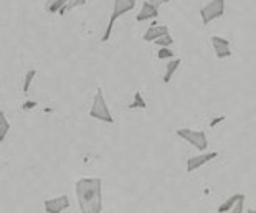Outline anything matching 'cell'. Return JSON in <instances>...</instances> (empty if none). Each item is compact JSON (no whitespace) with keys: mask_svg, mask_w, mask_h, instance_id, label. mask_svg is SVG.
<instances>
[{"mask_svg":"<svg viewBox=\"0 0 256 213\" xmlns=\"http://www.w3.org/2000/svg\"><path fill=\"white\" fill-rule=\"evenodd\" d=\"M243 205H244V195H242L238 198V202L235 204V206H233V208L230 210L232 213H243Z\"/></svg>","mask_w":256,"mask_h":213,"instance_id":"ffe728a7","label":"cell"},{"mask_svg":"<svg viewBox=\"0 0 256 213\" xmlns=\"http://www.w3.org/2000/svg\"><path fill=\"white\" fill-rule=\"evenodd\" d=\"M90 116L92 119H98V121H102V122H108V124L114 122L111 109H110V106H108L104 92H102L101 88H98L96 92H94V98H92V104H91V109H90Z\"/></svg>","mask_w":256,"mask_h":213,"instance_id":"3957f363","label":"cell"},{"mask_svg":"<svg viewBox=\"0 0 256 213\" xmlns=\"http://www.w3.org/2000/svg\"><path fill=\"white\" fill-rule=\"evenodd\" d=\"M66 2L68 0H50V2L46 4V12L48 14H58L60 10L66 5Z\"/></svg>","mask_w":256,"mask_h":213,"instance_id":"9a60e30c","label":"cell"},{"mask_svg":"<svg viewBox=\"0 0 256 213\" xmlns=\"http://www.w3.org/2000/svg\"><path fill=\"white\" fill-rule=\"evenodd\" d=\"M218 157V152H202V154L198 156H194V157H190V159L187 160V172L188 174H192L195 170H198L200 167H204L205 164H208L212 162L214 159H216Z\"/></svg>","mask_w":256,"mask_h":213,"instance_id":"8992f818","label":"cell"},{"mask_svg":"<svg viewBox=\"0 0 256 213\" xmlns=\"http://www.w3.org/2000/svg\"><path fill=\"white\" fill-rule=\"evenodd\" d=\"M160 2H170V0H160Z\"/></svg>","mask_w":256,"mask_h":213,"instance_id":"cb8c5ba5","label":"cell"},{"mask_svg":"<svg viewBox=\"0 0 256 213\" xmlns=\"http://www.w3.org/2000/svg\"><path fill=\"white\" fill-rule=\"evenodd\" d=\"M174 56H176V53L170 48H159V52H157V58L159 60H172Z\"/></svg>","mask_w":256,"mask_h":213,"instance_id":"d6986e66","label":"cell"},{"mask_svg":"<svg viewBox=\"0 0 256 213\" xmlns=\"http://www.w3.org/2000/svg\"><path fill=\"white\" fill-rule=\"evenodd\" d=\"M225 10H226V2H225V0H210L208 4H205L204 7L200 8L202 24L208 25L210 22H214L216 18L223 17Z\"/></svg>","mask_w":256,"mask_h":213,"instance_id":"277c9868","label":"cell"},{"mask_svg":"<svg viewBox=\"0 0 256 213\" xmlns=\"http://www.w3.org/2000/svg\"><path fill=\"white\" fill-rule=\"evenodd\" d=\"M74 192L81 213L102 212V180L100 177H83L76 180Z\"/></svg>","mask_w":256,"mask_h":213,"instance_id":"6da1fadb","label":"cell"},{"mask_svg":"<svg viewBox=\"0 0 256 213\" xmlns=\"http://www.w3.org/2000/svg\"><path fill=\"white\" fill-rule=\"evenodd\" d=\"M35 74H36V71H35V70H28V71H26V74H25V81H24V92H25V94H28L30 86H32V81H34Z\"/></svg>","mask_w":256,"mask_h":213,"instance_id":"ac0fdd59","label":"cell"},{"mask_svg":"<svg viewBox=\"0 0 256 213\" xmlns=\"http://www.w3.org/2000/svg\"><path fill=\"white\" fill-rule=\"evenodd\" d=\"M22 108H24V111H30V109L36 108V101H26Z\"/></svg>","mask_w":256,"mask_h":213,"instance_id":"7402d4cb","label":"cell"},{"mask_svg":"<svg viewBox=\"0 0 256 213\" xmlns=\"http://www.w3.org/2000/svg\"><path fill=\"white\" fill-rule=\"evenodd\" d=\"M8 130H10L8 119H7V116H5L4 111H0V142L5 140V138H7V134H8Z\"/></svg>","mask_w":256,"mask_h":213,"instance_id":"4fadbf2b","label":"cell"},{"mask_svg":"<svg viewBox=\"0 0 256 213\" xmlns=\"http://www.w3.org/2000/svg\"><path fill=\"white\" fill-rule=\"evenodd\" d=\"M243 194H235V195H232L230 198H226L225 202H223V204L218 206V208H216V212L218 213H226V212H230L233 206H235V204L238 202V198L240 196H242Z\"/></svg>","mask_w":256,"mask_h":213,"instance_id":"7c38bea8","label":"cell"},{"mask_svg":"<svg viewBox=\"0 0 256 213\" xmlns=\"http://www.w3.org/2000/svg\"><path fill=\"white\" fill-rule=\"evenodd\" d=\"M180 63H182V60L180 58H172L170 62L167 63V66H166V73H164V83H170V80H172V76L176 74V71L178 70V66H180Z\"/></svg>","mask_w":256,"mask_h":213,"instance_id":"8fae6325","label":"cell"},{"mask_svg":"<svg viewBox=\"0 0 256 213\" xmlns=\"http://www.w3.org/2000/svg\"><path fill=\"white\" fill-rule=\"evenodd\" d=\"M176 134L180 139L187 140L188 144H192L195 149L200 152H205L206 147H208V140H206V134L204 130H195V129H188V128H182L177 129Z\"/></svg>","mask_w":256,"mask_h":213,"instance_id":"5b68a950","label":"cell"},{"mask_svg":"<svg viewBox=\"0 0 256 213\" xmlns=\"http://www.w3.org/2000/svg\"><path fill=\"white\" fill-rule=\"evenodd\" d=\"M246 213H256V210H253V208H252V210H248Z\"/></svg>","mask_w":256,"mask_h":213,"instance_id":"603a6c76","label":"cell"},{"mask_svg":"<svg viewBox=\"0 0 256 213\" xmlns=\"http://www.w3.org/2000/svg\"><path fill=\"white\" fill-rule=\"evenodd\" d=\"M223 121H225V116L214 118V119H212V121H210V128H215L216 124H220V122H223Z\"/></svg>","mask_w":256,"mask_h":213,"instance_id":"44dd1931","label":"cell"},{"mask_svg":"<svg viewBox=\"0 0 256 213\" xmlns=\"http://www.w3.org/2000/svg\"><path fill=\"white\" fill-rule=\"evenodd\" d=\"M154 43H156V45L159 46V48H170V46L174 45V38H172L170 34H167V35H164V36L157 38V40H156Z\"/></svg>","mask_w":256,"mask_h":213,"instance_id":"e0dca14e","label":"cell"},{"mask_svg":"<svg viewBox=\"0 0 256 213\" xmlns=\"http://www.w3.org/2000/svg\"><path fill=\"white\" fill-rule=\"evenodd\" d=\"M129 108H130V109H136V108H139V109H146V108H147V102H146V100H144L142 92H140V91L136 92V94H134V101L130 102Z\"/></svg>","mask_w":256,"mask_h":213,"instance_id":"2e32d148","label":"cell"},{"mask_svg":"<svg viewBox=\"0 0 256 213\" xmlns=\"http://www.w3.org/2000/svg\"><path fill=\"white\" fill-rule=\"evenodd\" d=\"M86 2H88V0H68L66 5L58 12V15H64L66 12H72L76 7H83V5H86Z\"/></svg>","mask_w":256,"mask_h":213,"instance_id":"5bb4252c","label":"cell"},{"mask_svg":"<svg viewBox=\"0 0 256 213\" xmlns=\"http://www.w3.org/2000/svg\"><path fill=\"white\" fill-rule=\"evenodd\" d=\"M210 42H212V45H214L215 54L218 60H225V58L232 56V46H230V42H228L226 38L214 35L210 38Z\"/></svg>","mask_w":256,"mask_h":213,"instance_id":"ba28073f","label":"cell"},{"mask_svg":"<svg viewBox=\"0 0 256 213\" xmlns=\"http://www.w3.org/2000/svg\"><path fill=\"white\" fill-rule=\"evenodd\" d=\"M136 4H138L136 0H114L110 22H108V26H106L104 34H102V36H101V42H102V43H106V42L111 38L112 26H114V24L118 22V18H121L122 15H126V14L130 12V10H134V8H136Z\"/></svg>","mask_w":256,"mask_h":213,"instance_id":"7a4b0ae2","label":"cell"},{"mask_svg":"<svg viewBox=\"0 0 256 213\" xmlns=\"http://www.w3.org/2000/svg\"><path fill=\"white\" fill-rule=\"evenodd\" d=\"M167 34H170V30H168V26L167 25H150L149 28H147L144 32V42H156L157 38H160V36H164Z\"/></svg>","mask_w":256,"mask_h":213,"instance_id":"30bf717a","label":"cell"},{"mask_svg":"<svg viewBox=\"0 0 256 213\" xmlns=\"http://www.w3.org/2000/svg\"><path fill=\"white\" fill-rule=\"evenodd\" d=\"M157 17H159V5L150 2V0H144L139 14L136 15V20L147 22V20H156Z\"/></svg>","mask_w":256,"mask_h":213,"instance_id":"9c48e42d","label":"cell"},{"mask_svg":"<svg viewBox=\"0 0 256 213\" xmlns=\"http://www.w3.org/2000/svg\"><path fill=\"white\" fill-rule=\"evenodd\" d=\"M70 206V198L68 195H60L55 198H48L43 202V208L46 213H62Z\"/></svg>","mask_w":256,"mask_h":213,"instance_id":"52a82bcc","label":"cell"}]
</instances>
